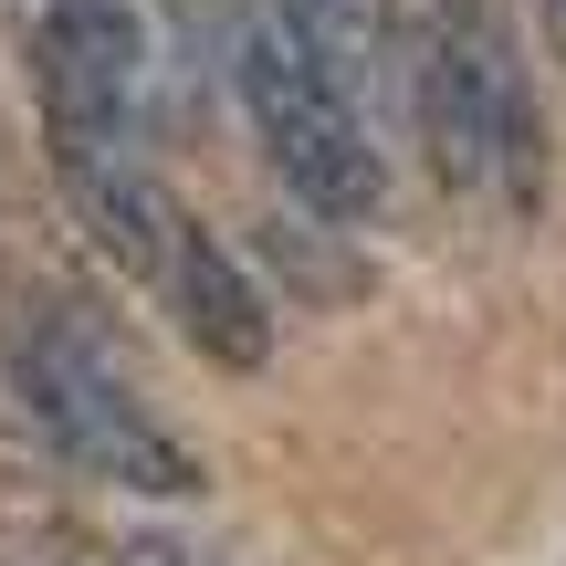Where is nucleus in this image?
I'll use <instances>...</instances> for the list:
<instances>
[{
  "instance_id": "1",
  "label": "nucleus",
  "mask_w": 566,
  "mask_h": 566,
  "mask_svg": "<svg viewBox=\"0 0 566 566\" xmlns=\"http://www.w3.org/2000/svg\"><path fill=\"white\" fill-rule=\"evenodd\" d=\"M409 105H420V147L462 200L525 210L535 200V84L525 53H514L504 11L493 0H430L420 11V74H409Z\"/></svg>"
},
{
  "instance_id": "2",
  "label": "nucleus",
  "mask_w": 566,
  "mask_h": 566,
  "mask_svg": "<svg viewBox=\"0 0 566 566\" xmlns=\"http://www.w3.org/2000/svg\"><path fill=\"white\" fill-rule=\"evenodd\" d=\"M11 399L53 462H74L84 483H126V493H189L200 462L189 441L137 399V378L116 367V346L84 315H32L11 336Z\"/></svg>"
},
{
  "instance_id": "3",
  "label": "nucleus",
  "mask_w": 566,
  "mask_h": 566,
  "mask_svg": "<svg viewBox=\"0 0 566 566\" xmlns=\"http://www.w3.org/2000/svg\"><path fill=\"white\" fill-rule=\"evenodd\" d=\"M231 84H242V116H252V137H263L273 179L294 189L315 221H367V210L388 200V168H378V137H367L357 95H346L273 11H252L242 32H231Z\"/></svg>"
},
{
  "instance_id": "4",
  "label": "nucleus",
  "mask_w": 566,
  "mask_h": 566,
  "mask_svg": "<svg viewBox=\"0 0 566 566\" xmlns=\"http://www.w3.org/2000/svg\"><path fill=\"white\" fill-rule=\"evenodd\" d=\"M21 63L42 95L53 168H116L137 158V105H147V21L137 0H11Z\"/></svg>"
},
{
  "instance_id": "5",
  "label": "nucleus",
  "mask_w": 566,
  "mask_h": 566,
  "mask_svg": "<svg viewBox=\"0 0 566 566\" xmlns=\"http://www.w3.org/2000/svg\"><path fill=\"white\" fill-rule=\"evenodd\" d=\"M158 304L179 315V336L200 346L210 367H231V378H252V367L273 357V304H263V283L231 263L221 231H200V221H179V242H168Z\"/></svg>"
},
{
  "instance_id": "6",
  "label": "nucleus",
  "mask_w": 566,
  "mask_h": 566,
  "mask_svg": "<svg viewBox=\"0 0 566 566\" xmlns=\"http://www.w3.org/2000/svg\"><path fill=\"white\" fill-rule=\"evenodd\" d=\"M273 21L346 84V95H367V74L388 63V0H273Z\"/></svg>"
},
{
  "instance_id": "7",
  "label": "nucleus",
  "mask_w": 566,
  "mask_h": 566,
  "mask_svg": "<svg viewBox=\"0 0 566 566\" xmlns=\"http://www.w3.org/2000/svg\"><path fill=\"white\" fill-rule=\"evenodd\" d=\"M168 11H179V21H189L200 42H210V32H242V21H252L242 0H168Z\"/></svg>"
},
{
  "instance_id": "8",
  "label": "nucleus",
  "mask_w": 566,
  "mask_h": 566,
  "mask_svg": "<svg viewBox=\"0 0 566 566\" xmlns=\"http://www.w3.org/2000/svg\"><path fill=\"white\" fill-rule=\"evenodd\" d=\"M116 566H210V556H189V546H158V535H137Z\"/></svg>"
},
{
  "instance_id": "9",
  "label": "nucleus",
  "mask_w": 566,
  "mask_h": 566,
  "mask_svg": "<svg viewBox=\"0 0 566 566\" xmlns=\"http://www.w3.org/2000/svg\"><path fill=\"white\" fill-rule=\"evenodd\" d=\"M546 21H556V42H566V0H546Z\"/></svg>"
}]
</instances>
